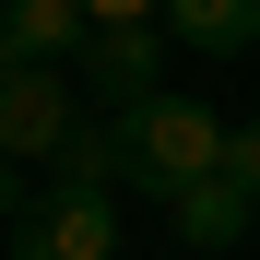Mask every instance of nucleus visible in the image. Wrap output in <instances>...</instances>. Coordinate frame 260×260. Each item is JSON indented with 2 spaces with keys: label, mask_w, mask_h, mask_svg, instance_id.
<instances>
[{
  "label": "nucleus",
  "mask_w": 260,
  "mask_h": 260,
  "mask_svg": "<svg viewBox=\"0 0 260 260\" xmlns=\"http://www.w3.org/2000/svg\"><path fill=\"white\" fill-rule=\"evenodd\" d=\"M118 118V142H130V189H189V178H213L225 166V130L237 118H213L201 95H142V107H107Z\"/></svg>",
  "instance_id": "f257e3e1"
},
{
  "label": "nucleus",
  "mask_w": 260,
  "mask_h": 260,
  "mask_svg": "<svg viewBox=\"0 0 260 260\" xmlns=\"http://www.w3.org/2000/svg\"><path fill=\"white\" fill-rule=\"evenodd\" d=\"M71 130H83V71L71 59H12V71H0V154H48L59 166V142H71Z\"/></svg>",
  "instance_id": "f03ea898"
},
{
  "label": "nucleus",
  "mask_w": 260,
  "mask_h": 260,
  "mask_svg": "<svg viewBox=\"0 0 260 260\" xmlns=\"http://www.w3.org/2000/svg\"><path fill=\"white\" fill-rule=\"evenodd\" d=\"M12 260H118V189H36Z\"/></svg>",
  "instance_id": "7ed1b4c3"
},
{
  "label": "nucleus",
  "mask_w": 260,
  "mask_h": 260,
  "mask_svg": "<svg viewBox=\"0 0 260 260\" xmlns=\"http://www.w3.org/2000/svg\"><path fill=\"white\" fill-rule=\"evenodd\" d=\"M71 71H83V95H95V107H142V95H166L154 24H95V36L71 48Z\"/></svg>",
  "instance_id": "20e7f679"
},
{
  "label": "nucleus",
  "mask_w": 260,
  "mask_h": 260,
  "mask_svg": "<svg viewBox=\"0 0 260 260\" xmlns=\"http://www.w3.org/2000/svg\"><path fill=\"white\" fill-rule=\"evenodd\" d=\"M166 225H178L189 248H237V237L260 225V189H237L225 166H213V178H189V189H166Z\"/></svg>",
  "instance_id": "39448f33"
},
{
  "label": "nucleus",
  "mask_w": 260,
  "mask_h": 260,
  "mask_svg": "<svg viewBox=\"0 0 260 260\" xmlns=\"http://www.w3.org/2000/svg\"><path fill=\"white\" fill-rule=\"evenodd\" d=\"M166 36L201 59H237V48H260V0H166Z\"/></svg>",
  "instance_id": "423d86ee"
},
{
  "label": "nucleus",
  "mask_w": 260,
  "mask_h": 260,
  "mask_svg": "<svg viewBox=\"0 0 260 260\" xmlns=\"http://www.w3.org/2000/svg\"><path fill=\"white\" fill-rule=\"evenodd\" d=\"M48 189H130V142H118V118H107V107L59 142V178H48Z\"/></svg>",
  "instance_id": "0eeeda50"
},
{
  "label": "nucleus",
  "mask_w": 260,
  "mask_h": 260,
  "mask_svg": "<svg viewBox=\"0 0 260 260\" xmlns=\"http://www.w3.org/2000/svg\"><path fill=\"white\" fill-rule=\"evenodd\" d=\"M83 36H95L83 0H12V59H71Z\"/></svg>",
  "instance_id": "6e6552de"
},
{
  "label": "nucleus",
  "mask_w": 260,
  "mask_h": 260,
  "mask_svg": "<svg viewBox=\"0 0 260 260\" xmlns=\"http://www.w3.org/2000/svg\"><path fill=\"white\" fill-rule=\"evenodd\" d=\"M24 213H36V178H24V154H0V237H12Z\"/></svg>",
  "instance_id": "1a4fd4ad"
},
{
  "label": "nucleus",
  "mask_w": 260,
  "mask_h": 260,
  "mask_svg": "<svg viewBox=\"0 0 260 260\" xmlns=\"http://www.w3.org/2000/svg\"><path fill=\"white\" fill-rule=\"evenodd\" d=\"M225 178H237V189H260V118H237V130H225Z\"/></svg>",
  "instance_id": "9d476101"
},
{
  "label": "nucleus",
  "mask_w": 260,
  "mask_h": 260,
  "mask_svg": "<svg viewBox=\"0 0 260 260\" xmlns=\"http://www.w3.org/2000/svg\"><path fill=\"white\" fill-rule=\"evenodd\" d=\"M83 12H95V24H154L166 0H83Z\"/></svg>",
  "instance_id": "9b49d317"
},
{
  "label": "nucleus",
  "mask_w": 260,
  "mask_h": 260,
  "mask_svg": "<svg viewBox=\"0 0 260 260\" xmlns=\"http://www.w3.org/2000/svg\"><path fill=\"white\" fill-rule=\"evenodd\" d=\"M0 71H12V0H0Z\"/></svg>",
  "instance_id": "f8f14e48"
}]
</instances>
